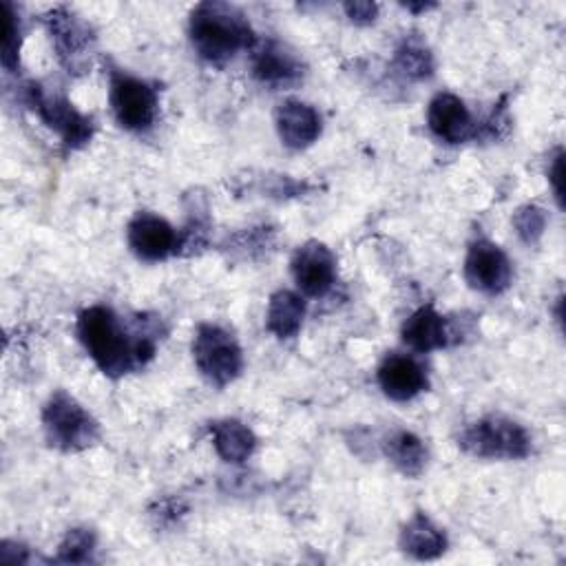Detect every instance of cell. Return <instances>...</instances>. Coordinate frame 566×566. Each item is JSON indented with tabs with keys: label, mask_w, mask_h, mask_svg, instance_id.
Wrapping results in <instances>:
<instances>
[{
	"label": "cell",
	"mask_w": 566,
	"mask_h": 566,
	"mask_svg": "<svg viewBox=\"0 0 566 566\" xmlns=\"http://www.w3.org/2000/svg\"><path fill=\"white\" fill-rule=\"evenodd\" d=\"M378 385L391 400H411L427 389L424 367L407 354H389L378 367Z\"/></svg>",
	"instance_id": "obj_13"
},
{
	"label": "cell",
	"mask_w": 566,
	"mask_h": 566,
	"mask_svg": "<svg viewBox=\"0 0 566 566\" xmlns=\"http://www.w3.org/2000/svg\"><path fill=\"white\" fill-rule=\"evenodd\" d=\"M464 279L473 290L484 294H500L511 285L513 268L500 245L486 239H478L469 245L464 259Z\"/></svg>",
	"instance_id": "obj_8"
},
{
	"label": "cell",
	"mask_w": 566,
	"mask_h": 566,
	"mask_svg": "<svg viewBox=\"0 0 566 566\" xmlns=\"http://www.w3.org/2000/svg\"><path fill=\"white\" fill-rule=\"evenodd\" d=\"M210 433H212V444L221 455V460L232 464L245 462L256 447V438L252 429L234 418L212 422Z\"/></svg>",
	"instance_id": "obj_17"
},
{
	"label": "cell",
	"mask_w": 566,
	"mask_h": 566,
	"mask_svg": "<svg viewBox=\"0 0 566 566\" xmlns=\"http://www.w3.org/2000/svg\"><path fill=\"white\" fill-rule=\"evenodd\" d=\"M42 424L53 447L62 451H80L97 440V422L91 413L66 391H55L44 411Z\"/></svg>",
	"instance_id": "obj_5"
},
{
	"label": "cell",
	"mask_w": 566,
	"mask_h": 566,
	"mask_svg": "<svg viewBox=\"0 0 566 566\" xmlns=\"http://www.w3.org/2000/svg\"><path fill=\"white\" fill-rule=\"evenodd\" d=\"M559 179H562V153H557V157H555V161H553V170H551V181L555 184V195H557V199H559V192H562Z\"/></svg>",
	"instance_id": "obj_26"
},
{
	"label": "cell",
	"mask_w": 566,
	"mask_h": 566,
	"mask_svg": "<svg viewBox=\"0 0 566 566\" xmlns=\"http://www.w3.org/2000/svg\"><path fill=\"white\" fill-rule=\"evenodd\" d=\"M292 276L307 296H323L336 281V256L318 241L303 243L292 256Z\"/></svg>",
	"instance_id": "obj_9"
},
{
	"label": "cell",
	"mask_w": 566,
	"mask_h": 566,
	"mask_svg": "<svg viewBox=\"0 0 566 566\" xmlns=\"http://www.w3.org/2000/svg\"><path fill=\"white\" fill-rule=\"evenodd\" d=\"M192 358L201 376L217 387L232 382L243 367V354L237 338L212 323L197 327L192 340Z\"/></svg>",
	"instance_id": "obj_4"
},
{
	"label": "cell",
	"mask_w": 566,
	"mask_h": 566,
	"mask_svg": "<svg viewBox=\"0 0 566 566\" xmlns=\"http://www.w3.org/2000/svg\"><path fill=\"white\" fill-rule=\"evenodd\" d=\"M400 546L418 559H433L444 553L447 537L427 515L416 513L400 533Z\"/></svg>",
	"instance_id": "obj_18"
},
{
	"label": "cell",
	"mask_w": 566,
	"mask_h": 566,
	"mask_svg": "<svg viewBox=\"0 0 566 566\" xmlns=\"http://www.w3.org/2000/svg\"><path fill=\"white\" fill-rule=\"evenodd\" d=\"M252 73L259 82L270 86H285L303 75L301 60L281 42H263L252 57Z\"/></svg>",
	"instance_id": "obj_15"
},
{
	"label": "cell",
	"mask_w": 566,
	"mask_h": 566,
	"mask_svg": "<svg viewBox=\"0 0 566 566\" xmlns=\"http://www.w3.org/2000/svg\"><path fill=\"white\" fill-rule=\"evenodd\" d=\"M407 9H413V11H424V9H429V7H433V4H405Z\"/></svg>",
	"instance_id": "obj_27"
},
{
	"label": "cell",
	"mask_w": 566,
	"mask_h": 566,
	"mask_svg": "<svg viewBox=\"0 0 566 566\" xmlns=\"http://www.w3.org/2000/svg\"><path fill=\"white\" fill-rule=\"evenodd\" d=\"M513 223H515L517 234L522 237V241L533 243V241H537V239L542 237V232H544L546 214H544V210L537 208V206H526V208L517 210Z\"/></svg>",
	"instance_id": "obj_24"
},
{
	"label": "cell",
	"mask_w": 566,
	"mask_h": 566,
	"mask_svg": "<svg viewBox=\"0 0 566 566\" xmlns=\"http://www.w3.org/2000/svg\"><path fill=\"white\" fill-rule=\"evenodd\" d=\"M396 66H398V71H402L407 77L422 80V77L431 75V71H433V60H431V53H429L420 42L405 40V42L398 46V51H396Z\"/></svg>",
	"instance_id": "obj_21"
},
{
	"label": "cell",
	"mask_w": 566,
	"mask_h": 566,
	"mask_svg": "<svg viewBox=\"0 0 566 566\" xmlns=\"http://www.w3.org/2000/svg\"><path fill=\"white\" fill-rule=\"evenodd\" d=\"M427 124L431 133L447 142L460 144L478 135V126L467 108V104L453 93H438L427 108Z\"/></svg>",
	"instance_id": "obj_12"
},
{
	"label": "cell",
	"mask_w": 566,
	"mask_h": 566,
	"mask_svg": "<svg viewBox=\"0 0 566 566\" xmlns=\"http://www.w3.org/2000/svg\"><path fill=\"white\" fill-rule=\"evenodd\" d=\"M95 546V535L86 528H73L66 533L57 551V562H86Z\"/></svg>",
	"instance_id": "obj_23"
},
{
	"label": "cell",
	"mask_w": 566,
	"mask_h": 566,
	"mask_svg": "<svg viewBox=\"0 0 566 566\" xmlns=\"http://www.w3.org/2000/svg\"><path fill=\"white\" fill-rule=\"evenodd\" d=\"M77 336L108 376H122L137 365H144L155 354L157 332L148 318H137L133 327H124L119 316L104 305H93L77 316Z\"/></svg>",
	"instance_id": "obj_1"
},
{
	"label": "cell",
	"mask_w": 566,
	"mask_h": 566,
	"mask_svg": "<svg viewBox=\"0 0 566 566\" xmlns=\"http://www.w3.org/2000/svg\"><path fill=\"white\" fill-rule=\"evenodd\" d=\"M46 24L60 62L71 71H82L88 64V49L93 42L88 27L69 9L51 11Z\"/></svg>",
	"instance_id": "obj_11"
},
{
	"label": "cell",
	"mask_w": 566,
	"mask_h": 566,
	"mask_svg": "<svg viewBox=\"0 0 566 566\" xmlns=\"http://www.w3.org/2000/svg\"><path fill=\"white\" fill-rule=\"evenodd\" d=\"M128 245L144 261H164L181 245L177 230L153 212H139L128 223Z\"/></svg>",
	"instance_id": "obj_10"
},
{
	"label": "cell",
	"mask_w": 566,
	"mask_h": 566,
	"mask_svg": "<svg viewBox=\"0 0 566 566\" xmlns=\"http://www.w3.org/2000/svg\"><path fill=\"white\" fill-rule=\"evenodd\" d=\"M276 130L287 148H305L321 135V115L301 99H285L276 108Z\"/></svg>",
	"instance_id": "obj_14"
},
{
	"label": "cell",
	"mask_w": 566,
	"mask_h": 566,
	"mask_svg": "<svg viewBox=\"0 0 566 566\" xmlns=\"http://www.w3.org/2000/svg\"><path fill=\"white\" fill-rule=\"evenodd\" d=\"M402 340L413 352H433L449 343V325L442 314H438L431 305L418 307L405 323H402Z\"/></svg>",
	"instance_id": "obj_16"
},
{
	"label": "cell",
	"mask_w": 566,
	"mask_h": 566,
	"mask_svg": "<svg viewBox=\"0 0 566 566\" xmlns=\"http://www.w3.org/2000/svg\"><path fill=\"white\" fill-rule=\"evenodd\" d=\"M111 106L117 122L128 130H146L157 115V91L135 75L111 71Z\"/></svg>",
	"instance_id": "obj_6"
},
{
	"label": "cell",
	"mask_w": 566,
	"mask_h": 566,
	"mask_svg": "<svg viewBox=\"0 0 566 566\" xmlns=\"http://www.w3.org/2000/svg\"><path fill=\"white\" fill-rule=\"evenodd\" d=\"M385 455L405 475H418L427 464V449L411 431H394L385 438Z\"/></svg>",
	"instance_id": "obj_20"
},
{
	"label": "cell",
	"mask_w": 566,
	"mask_h": 566,
	"mask_svg": "<svg viewBox=\"0 0 566 566\" xmlns=\"http://www.w3.org/2000/svg\"><path fill=\"white\" fill-rule=\"evenodd\" d=\"M343 9H345L347 18L358 24L374 22V18L378 13V4H374V2H347Z\"/></svg>",
	"instance_id": "obj_25"
},
{
	"label": "cell",
	"mask_w": 566,
	"mask_h": 566,
	"mask_svg": "<svg viewBox=\"0 0 566 566\" xmlns=\"http://www.w3.org/2000/svg\"><path fill=\"white\" fill-rule=\"evenodd\" d=\"M2 18H4L2 64H4V69L13 71L18 64V49H20V20L7 0H2Z\"/></svg>",
	"instance_id": "obj_22"
},
{
	"label": "cell",
	"mask_w": 566,
	"mask_h": 566,
	"mask_svg": "<svg viewBox=\"0 0 566 566\" xmlns=\"http://www.w3.org/2000/svg\"><path fill=\"white\" fill-rule=\"evenodd\" d=\"M29 102L42 122L53 128L69 148L84 146L93 135L91 117L82 115L62 93L46 91L40 84L29 86Z\"/></svg>",
	"instance_id": "obj_7"
},
{
	"label": "cell",
	"mask_w": 566,
	"mask_h": 566,
	"mask_svg": "<svg viewBox=\"0 0 566 566\" xmlns=\"http://www.w3.org/2000/svg\"><path fill=\"white\" fill-rule=\"evenodd\" d=\"M303 316H305V301L296 292L279 290L270 296L265 327L276 338H292L301 329Z\"/></svg>",
	"instance_id": "obj_19"
},
{
	"label": "cell",
	"mask_w": 566,
	"mask_h": 566,
	"mask_svg": "<svg viewBox=\"0 0 566 566\" xmlns=\"http://www.w3.org/2000/svg\"><path fill=\"white\" fill-rule=\"evenodd\" d=\"M188 33L195 51L212 64H221L254 44L252 29L243 13L226 2L197 4L190 13Z\"/></svg>",
	"instance_id": "obj_2"
},
{
	"label": "cell",
	"mask_w": 566,
	"mask_h": 566,
	"mask_svg": "<svg viewBox=\"0 0 566 566\" xmlns=\"http://www.w3.org/2000/svg\"><path fill=\"white\" fill-rule=\"evenodd\" d=\"M460 447L475 458L515 460L528 455L531 436L506 416H486L460 433Z\"/></svg>",
	"instance_id": "obj_3"
}]
</instances>
